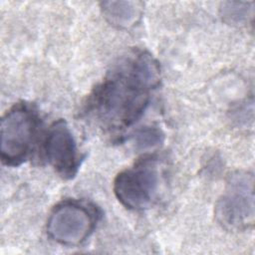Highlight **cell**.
<instances>
[{
    "mask_svg": "<svg viewBox=\"0 0 255 255\" xmlns=\"http://www.w3.org/2000/svg\"><path fill=\"white\" fill-rule=\"evenodd\" d=\"M158 81L159 68L150 55L141 52L128 57L93 95L96 117L110 128L132 125L144 112Z\"/></svg>",
    "mask_w": 255,
    "mask_h": 255,
    "instance_id": "cell-1",
    "label": "cell"
},
{
    "mask_svg": "<svg viewBox=\"0 0 255 255\" xmlns=\"http://www.w3.org/2000/svg\"><path fill=\"white\" fill-rule=\"evenodd\" d=\"M217 221L229 231H243L254 223V177L247 171L230 175L215 205Z\"/></svg>",
    "mask_w": 255,
    "mask_h": 255,
    "instance_id": "cell-2",
    "label": "cell"
},
{
    "mask_svg": "<svg viewBox=\"0 0 255 255\" xmlns=\"http://www.w3.org/2000/svg\"><path fill=\"white\" fill-rule=\"evenodd\" d=\"M37 129L35 113L26 106L7 112L0 125V152L4 163L18 165L30 153Z\"/></svg>",
    "mask_w": 255,
    "mask_h": 255,
    "instance_id": "cell-3",
    "label": "cell"
},
{
    "mask_svg": "<svg viewBox=\"0 0 255 255\" xmlns=\"http://www.w3.org/2000/svg\"><path fill=\"white\" fill-rule=\"evenodd\" d=\"M158 186L159 176L155 160L145 158L117 175L114 191L126 207L142 210L148 208L155 200Z\"/></svg>",
    "mask_w": 255,
    "mask_h": 255,
    "instance_id": "cell-4",
    "label": "cell"
},
{
    "mask_svg": "<svg viewBox=\"0 0 255 255\" xmlns=\"http://www.w3.org/2000/svg\"><path fill=\"white\" fill-rule=\"evenodd\" d=\"M94 226L95 216L90 209L77 202H65L52 211L47 231L58 243L78 245L89 237Z\"/></svg>",
    "mask_w": 255,
    "mask_h": 255,
    "instance_id": "cell-5",
    "label": "cell"
},
{
    "mask_svg": "<svg viewBox=\"0 0 255 255\" xmlns=\"http://www.w3.org/2000/svg\"><path fill=\"white\" fill-rule=\"evenodd\" d=\"M48 161L62 176L71 178L78 169V153L74 136L64 121L56 122L45 140Z\"/></svg>",
    "mask_w": 255,
    "mask_h": 255,
    "instance_id": "cell-6",
    "label": "cell"
},
{
    "mask_svg": "<svg viewBox=\"0 0 255 255\" xmlns=\"http://www.w3.org/2000/svg\"><path fill=\"white\" fill-rule=\"evenodd\" d=\"M101 7L106 19L118 28H130L142 14V3L138 1H105Z\"/></svg>",
    "mask_w": 255,
    "mask_h": 255,
    "instance_id": "cell-7",
    "label": "cell"
},
{
    "mask_svg": "<svg viewBox=\"0 0 255 255\" xmlns=\"http://www.w3.org/2000/svg\"><path fill=\"white\" fill-rule=\"evenodd\" d=\"M253 2H225L220 8L222 19L229 24H243L253 13Z\"/></svg>",
    "mask_w": 255,
    "mask_h": 255,
    "instance_id": "cell-8",
    "label": "cell"
},
{
    "mask_svg": "<svg viewBox=\"0 0 255 255\" xmlns=\"http://www.w3.org/2000/svg\"><path fill=\"white\" fill-rule=\"evenodd\" d=\"M163 140V134L157 128L144 127L137 129L133 135V141L137 149L152 148Z\"/></svg>",
    "mask_w": 255,
    "mask_h": 255,
    "instance_id": "cell-9",
    "label": "cell"
}]
</instances>
